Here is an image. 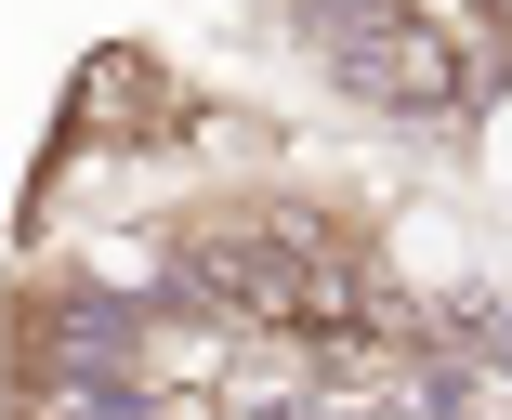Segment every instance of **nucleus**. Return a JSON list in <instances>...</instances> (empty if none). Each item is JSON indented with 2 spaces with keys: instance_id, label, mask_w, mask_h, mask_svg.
I'll return each instance as SVG.
<instances>
[{
  "instance_id": "obj_1",
  "label": "nucleus",
  "mask_w": 512,
  "mask_h": 420,
  "mask_svg": "<svg viewBox=\"0 0 512 420\" xmlns=\"http://www.w3.org/2000/svg\"><path fill=\"white\" fill-rule=\"evenodd\" d=\"M394 250H407V276H460V263H473V237H447L434 210H407V224H394Z\"/></svg>"
},
{
  "instance_id": "obj_2",
  "label": "nucleus",
  "mask_w": 512,
  "mask_h": 420,
  "mask_svg": "<svg viewBox=\"0 0 512 420\" xmlns=\"http://www.w3.org/2000/svg\"><path fill=\"white\" fill-rule=\"evenodd\" d=\"M486 171L512 184V105H499V119H486Z\"/></svg>"
}]
</instances>
